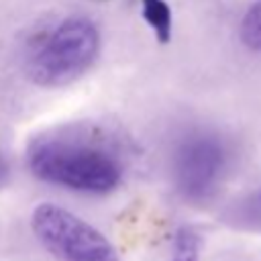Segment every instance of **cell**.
I'll return each mask as SVG.
<instances>
[{"mask_svg":"<svg viewBox=\"0 0 261 261\" xmlns=\"http://www.w3.org/2000/svg\"><path fill=\"white\" fill-rule=\"evenodd\" d=\"M35 177L82 194L112 192L122 179L120 159L102 145L69 137H41L29 145Z\"/></svg>","mask_w":261,"mask_h":261,"instance_id":"cell-1","label":"cell"},{"mask_svg":"<svg viewBox=\"0 0 261 261\" xmlns=\"http://www.w3.org/2000/svg\"><path fill=\"white\" fill-rule=\"evenodd\" d=\"M100 51L98 27L80 14L65 16L39 33L27 49V75L45 88L71 84L90 69Z\"/></svg>","mask_w":261,"mask_h":261,"instance_id":"cell-2","label":"cell"},{"mask_svg":"<svg viewBox=\"0 0 261 261\" xmlns=\"http://www.w3.org/2000/svg\"><path fill=\"white\" fill-rule=\"evenodd\" d=\"M33 230L59 261H118L110 241L73 212L41 204L33 212Z\"/></svg>","mask_w":261,"mask_h":261,"instance_id":"cell-3","label":"cell"},{"mask_svg":"<svg viewBox=\"0 0 261 261\" xmlns=\"http://www.w3.org/2000/svg\"><path fill=\"white\" fill-rule=\"evenodd\" d=\"M228 165L224 141L208 130L184 135L171 155V175L177 192L190 202H206L222 181Z\"/></svg>","mask_w":261,"mask_h":261,"instance_id":"cell-4","label":"cell"},{"mask_svg":"<svg viewBox=\"0 0 261 261\" xmlns=\"http://www.w3.org/2000/svg\"><path fill=\"white\" fill-rule=\"evenodd\" d=\"M228 222L247 228V230H261V188L239 200L226 214Z\"/></svg>","mask_w":261,"mask_h":261,"instance_id":"cell-5","label":"cell"},{"mask_svg":"<svg viewBox=\"0 0 261 261\" xmlns=\"http://www.w3.org/2000/svg\"><path fill=\"white\" fill-rule=\"evenodd\" d=\"M143 16L153 29L155 37L161 43H167L171 37V10L165 0H141Z\"/></svg>","mask_w":261,"mask_h":261,"instance_id":"cell-6","label":"cell"},{"mask_svg":"<svg viewBox=\"0 0 261 261\" xmlns=\"http://www.w3.org/2000/svg\"><path fill=\"white\" fill-rule=\"evenodd\" d=\"M171 261H200V237L194 228L181 226L171 245Z\"/></svg>","mask_w":261,"mask_h":261,"instance_id":"cell-7","label":"cell"},{"mask_svg":"<svg viewBox=\"0 0 261 261\" xmlns=\"http://www.w3.org/2000/svg\"><path fill=\"white\" fill-rule=\"evenodd\" d=\"M241 39L249 49L261 51V0L245 12L241 22Z\"/></svg>","mask_w":261,"mask_h":261,"instance_id":"cell-8","label":"cell"},{"mask_svg":"<svg viewBox=\"0 0 261 261\" xmlns=\"http://www.w3.org/2000/svg\"><path fill=\"white\" fill-rule=\"evenodd\" d=\"M6 173H8V165H6V161H4V155L0 153V184L6 179Z\"/></svg>","mask_w":261,"mask_h":261,"instance_id":"cell-9","label":"cell"}]
</instances>
